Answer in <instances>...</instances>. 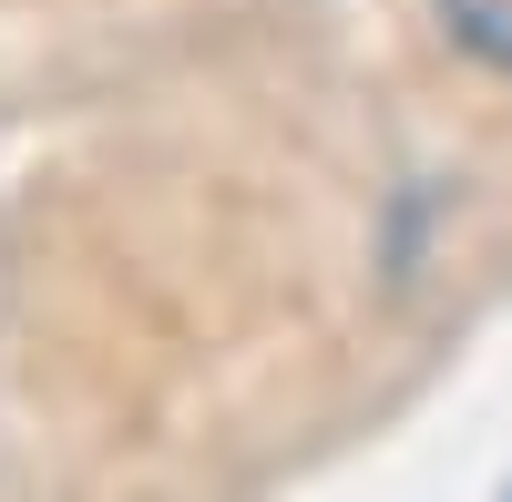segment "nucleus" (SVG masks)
Here are the masks:
<instances>
[{"label": "nucleus", "instance_id": "nucleus-1", "mask_svg": "<svg viewBox=\"0 0 512 502\" xmlns=\"http://www.w3.org/2000/svg\"><path fill=\"white\" fill-rule=\"evenodd\" d=\"M441 21L461 52H482L492 72H512V0H441Z\"/></svg>", "mask_w": 512, "mask_h": 502}, {"label": "nucleus", "instance_id": "nucleus-2", "mask_svg": "<svg viewBox=\"0 0 512 502\" xmlns=\"http://www.w3.org/2000/svg\"><path fill=\"white\" fill-rule=\"evenodd\" d=\"M502 502H512V492H502Z\"/></svg>", "mask_w": 512, "mask_h": 502}]
</instances>
